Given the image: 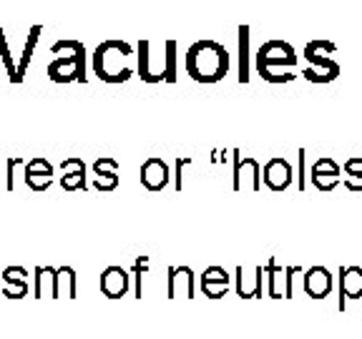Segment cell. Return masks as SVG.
Wrapping results in <instances>:
<instances>
[{
  "label": "cell",
  "instance_id": "obj_12",
  "mask_svg": "<svg viewBox=\"0 0 362 339\" xmlns=\"http://www.w3.org/2000/svg\"><path fill=\"white\" fill-rule=\"evenodd\" d=\"M339 311L345 309L347 299H360L362 297V266L350 264V266H339Z\"/></svg>",
  "mask_w": 362,
  "mask_h": 339
},
{
  "label": "cell",
  "instance_id": "obj_3",
  "mask_svg": "<svg viewBox=\"0 0 362 339\" xmlns=\"http://www.w3.org/2000/svg\"><path fill=\"white\" fill-rule=\"evenodd\" d=\"M51 53L56 56L48 63V78L53 83H74V81L86 83V45L81 40H56L51 45Z\"/></svg>",
  "mask_w": 362,
  "mask_h": 339
},
{
  "label": "cell",
  "instance_id": "obj_20",
  "mask_svg": "<svg viewBox=\"0 0 362 339\" xmlns=\"http://www.w3.org/2000/svg\"><path fill=\"white\" fill-rule=\"evenodd\" d=\"M0 279H3V297L6 299H23L30 292L28 271L23 266H8Z\"/></svg>",
  "mask_w": 362,
  "mask_h": 339
},
{
  "label": "cell",
  "instance_id": "obj_9",
  "mask_svg": "<svg viewBox=\"0 0 362 339\" xmlns=\"http://www.w3.org/2000/svg\"><path fill=\"white\" fill-rule=\"evenodd\" d=\"M292 179H294L292 164L282 156L269 158V161L264 164V169H262V181H264L272 191H277V194L287 191V189L292 186Z\"/></svg>",
  "mask_w": 362,
  "mask_h": 339
},
{
  "label": "cell",
  "instance_id": "obj_7",
  "mask_svg": "<svg viewBox=\"0 0 362 339\" xmlns=\"http://www.w3.org/2000/svg\"><path fill=\"white\" fill-rule=\"evenodd\" d=\"M232 156H234V166H232V189H234V191H239V189H242L244 176L249 179V189H252V191H259V189H262V166H259V161H257V158H252V156H242V151H239V148H234Z\"/></svg>",
  "mask_w": 362,
  "mask_h": 339
},
{
  "label": "cell",
  "instance_id": "obj_8",
  "mask_svg": "<svg viewBox=\"0 0 362 339\" xmlns=\"http://www.w3.org/2000/svg\"><path fill=\"white\" fill-rule=\"evenodd\" d=\"M23 181H25V186L35 194L48 191L53 184L51 161L43 156H35V158H30V161H25V166H23Z\"/></svg>",
  "mask_w": 362,
  "mask_h": 339
},
{
  "label": "cell",
  "instance_id": "obj_25",
  "mask_svg": "<svg viewBox=\"0 0 362 339\" xmlns=\"http://www.w3.org/2000/svg\"><path fill=\"white\" fill-rule=\"evenodd\" d=\"M249 25H239V83H249Z\"/></svg>",
  "mask_w": 362,
  "mask_h": 339
},
{
  "label": "cell",
  "instance_id": "obj_1",
  "mask_svg": "<svg viewBox=\"0 0 362 339\" xmlns=\"http://www.w3.org/2000/svg\"><path fill=\"white\" fill-rule=\"evenodd\" d=\"M184 68L197 83H216L229 73V53L216 40H197L184 56Z\"/></svg>",
  "mask_w": 362,
  "mask_h": 339
},
{
  "label": "cell",
  "instance_id": "obj_29",
  "mask_svg": "<svg viewBox=\"0 0 362 339\" xmlns=\"http://www.w3.org/2000/svg\"><path fill=\"white\" fill-rule=\"evenodd\" d=\"M61 277L66 279L68 284V299H76L78 297V277H76V269L74 266H61Z\"/></svg>",
  "mask_w": 362,
  "mask_h": 339
},
{
  "label": "cell",
  "instance_id": "obj_27",
  "mask_svg": "<svg viewBox=\"0 0 362 339\" xmlns=\"http://www.w3.org/2000/svg\"><path fill=\"white\" fill-rule=\"evenodd\" d=\"M164 71H161V78L166 83H176V40H166L164 43Z\"/></svg>",
  "mask_w": 362,
  "mask_h": 339
},
{
  "label": "cell",
  "instance_id": "obj_6",
  "mask_svg": "<svg viewBox=\"0 0 362 339\" xmlns=\"http://www.w3.org/2000/svg\"><path fill=\"white\" fill-rule=\"evenodd\" d=\"M166 299H194L197 297V277H194L192 266H169L166 269Z\"/></svg>",
  "mask_w": 362,
  "mask_h": 339
},
{
  "label": "cell",
  "instance_id": "obj_21",
  "mask_svg": "<svg viewBox=\"0 0 362 339\" xmlns=\"http://www.w3.org/2000/svg\"><path fill=\"white\" fill-rule=\"evenodd\" d=\"M264 269H267V297H269V299H282L284 297V269L277 264V259L267 261Z\"/></svg>",
  "mask_w": 362,
  "mask_h": 339
},
{
  "label": "cell",
  "instance_id": "obj_19",
  "mask_svg": "<svg viewBox=\"0 0 362 339\" xmlns=\"http://www.w3.org/2000/svg\"><path fill=\"white\" fill-rule=\"evenodd\" d=\"M229 284H232V277L226 274L224 266H209L202 274V292L209 299H221L229 292Z\"/></svg>",
  "mask_w": 362,
  "mask_h": 339
},
{
  "label": "cell",
  "instance_id": "obj_15",
  "mask_svg": "<svg viewBox=\"0 0 362 339\" xmlns=\"http://www.w3.org/2000/svg\"><path fill=\"white\" fill-rule=\"evenodd\" d=\"M310 179L320 191H332L339 181H342V169H339V164L334 161V158L322 156L315 166H312Z\"/></svg>",
  "mask_w": 362,
  "mask_h": 339
},
{
  "label": "cell",
  "instance_id": "obj_22",
  "mask_svg": "<svg viewBox=\"0 0 362 339\" xmlns=\"http://www.w3.org/2000/svg\"><path fill=\"white\" fill-rule=\"evenodd\" d=\"M40 25H30L28 30V38H25V43H23V51H21V61H18V83H23V78H25V71H28L30 66V58H33L35 53V45H38V38H40Z\"/></svg>",
  "mask_w": 362,
  "mask_h": 339
},
{
  "label": "cell",
  "instance_id": "obj_24",
  "mask_svg": "<svg viewBox=\"0 0 362 339\" xmlns=\"http://www.w3.org/2000/svg\"><path fill=\"white\" fill-rule=\"evenodd\" d=\"M139 76H141L144 83H158V78L151 71V40H139Z\"/></svg>",
  "mask_w": 362,
  "mask_h": 339
},
{
  "label": "cell",
  "instance_id": "obj_2",
  "mask_svg": "<svg viewBox=\"0 0 362 339\" xmlns=\"http://www.w3.org/2000/svg\"><path fill=\"white\" fill-rule=\"evenodd\" d=\"M131 48L126 40H103L93 51V73L106 83H124L134 76V66H131Z\"/></svg>",
  "mask_w": 362,
  "mask_h": 339
},
{
  "label": "cell",
  "instance_id": "obj_13",
  "mask_svg": "<svg viewBox=\"0 0 362 339\" xmlns=\"http://www.w3.org/2000/svg\"><path fill=\"white\" fill-rule=\"evenodd\" d=\"M169 179H171V171L164 158L151 156L141 164V184L148 191H164L169 186Z\"/></svg>",
  "mask_w": 362,
  "mask_h": 339
},
{
  "label": "cell",
  "instance_id": "obj_10",
  "mask_svg": "<svg viewBox=\"0 0 362 339\" xmlns=\"http://www.w3.org/2000/svg\"><path fill=\"white\" fill-rule=\"evenodd\" d=\"M234 282H237V294L242 299H259L262 292H264V282H267V269L264 266H255L252 277H249L247 266L239 264L234 271Z\"/></svg>",
  "mask_w": 362,
  "mask_h": 339
},
{
  "label": "cell",
  "instance_id": "obj_26",
  "mask_svg": "<svg viewBox=\"0 0 362 339\" xmlns=\"http://www.w3.org/2000/svg\"><path fill=\"white\" fill-rule=\"evenodd\" d=\"M0 58H3V66H6L8 76H11V83H18V63L11 53V45H8L6 30L0 28Z\"/></svg>",
  "mask_w": 362,
  "mask_h": 339
},
{
  "label": "cell",
  "instance_id": "obj_23",
  "mask_svg": "<svg viewBox=\"0 0 362 339\" xmlns=\"http://www.w3.org/2000/svg\"><path fill=\"white\" fill-rule=\"evenodd\" d=\"M342 184L350 191H362V156H352L342 164Z\"/></svg>",
  "mask_w": 362,
  "mask_h": 339
},
{
  "label": "cell",
  "instance_id": "obj_16",
  "mask_svg": "<svg viewBox=\"0 0 362 339\" xmlns=\"http://www.w3.org/2000/svg\"><path fill=\"white\" fill-rule=\"evenodd\" d=\"M61 186L66 191H86L88 189V179H86V164L83 158L68 156L61 164Z\"/></svg>",
  "mask_w": 362,
  "mask_h": 339
},
{
  "label": "cell",
  "instance_id": "obj_5",
  "mask_svg": "<svg viewBox=\"0 0 362 339\" xmlns=\"http://www.w3.org/2000/svg\"><path fill=\"white\" fill-rule=\"evenodd\" d=\"M337 51L334 48V43H329V40H310V43L305 45V58L310 66L302 71V76H305L310 83H329V81H334L339 76V63L332 58V53Z\"/></svg>",
  "mask_w": 362,
  "mask_h": 339
},
{
  "label": "cell",
  "instance_id": "obj_17",
  "mask_svg": "<svg viewBox=\"0 0 362 339\" xmlns=\"http://www.w3.org/2000/svg\"><path fill=\"white\" fill-rule=\"evenodd\" d=\"M119 161L111 156H101L96 158L93 164V189L96 191H113L119 186Z\"/></svg>",
  "mask_w": 362,
  "mask_h": 339
},
{
  "label": "cell",
  "instance_id": "obj_14",
  "mask_svg": "<svg viewBox=\"0 0 362 339\" xmlns=\"http://www.w3.org/2000/svg\"><path fill=\"white\" fill-rule=\"evenodd\" d=\"M131 289V277L124 266H106L101 271V294L106 299H121Z\"/></svg>",
  "mask_w": 362,
  "mask_h": 339
},
{
  "label": "cell",
  "instance_id": "obj_32",
  "mask_svg": "<svg viewBox=\"0 0 362 339\" xmlns=\"http://www.w3.org/2000/svg\"><path fill=\"white\" fill-rule=\"evenodd\" d=\"M305 158H307V153H305V148H300V151H297V171H300V174H297V186H300V191H305Z\"/></svg>",
  "mask_w": 362,
  "mask_h": 339
},
{
  "label": "cell",
  "instance_id": "obj_18",
  "mask_svg": "<svg viewBox=\"0 0 362 339\" xmlns=\"http://www.w3.org/2000/svg\"><path fill=\"white\" fill-rule=\"evenodd\" d=\"M48 287V297L51 299H61V271L56 266H35L33 271V294L35 299H40Z\"/></svg>",
  "mask_w": 362,
  "mask_h": 339
},
{
  "label": "cell",
  "instance_id": "obj_31",
  "mask_svg": "<svg viewBox=\"0 0 362 339\" xmlns=\"http://www.w3.org/2000/svg\"><path fill=\"white\" fill-rule=\"evenodd\" d=\"M148 266V256H139L136 259V264H134V279H136V284H134V294H136V299H141V271Z\"/></svg>",
  "mask_w": 362,
  "mask_h": 339
},
{
  "label": "cell",
  "instance_id": "obj_33",
  "mask_svg": "<svg viewBox=\"0 0 362 339\" xmlns=\"http://www.w3.org/2000/svg\"><path fill=\"white\" fill-rule=\"evenodd\" d=\"M189 164H192V156L176 158V191H181V166H189Z\"/></svg>",
  "mask_w": 362,
  "mask_h": 339
},
{
  "label": "cell",
  "instance_id": "obj_30",
  "mask_svg": "<svg viewBox=\"0 0 362 339\" xmlns=\"http://www.w3.org/2000/svg\"><path fill=\"white\" fill-rule=\"evenodd\" d=\"M302 274V266H284V299L294 297V279Z\"/></svg>",
  "mask_w": 362,
  "mask_h": 339
},
{
  "label": "cell",
  "instance_id": "obj_4",
  "mask_svg": "<svg viewBox=\"0 0 362 339\" xmlns=\"http://www.w3.org/2000/svg\"><path fill=\"white\" fill-rule=\"evenodd\" d=\"M257 71L267 83H289L297 76L289 68L297 66V53L287 40H267L257 51Z\"/></svg>",
  "mask_w": 362,
  "mask_h": 339
},
{
  "label": "cell",
  "instance_id": "obj_28",
  "mask_svg": "<svg viewBox=\"0 0 362 339\" xmlns=\"http://www.w3.org/2000/svg\"><path fill=\"white\" fill-rule=\"evenodd\" d=\"M23 166H25L23 156H11L6 161V191H16V171Z\"/></svg>",
  "mask_w": 362,
  "mask_h": 339
},
{
  "label": "cell",
  "instance_id": "obj_11",
  "mask_svg": "<svg viewBox=\"0 0 362 339\" xmlns=\"http://www.w3.org/2000/svg\"><path fill=\"white\" fill-rule=\"evenodd\" d=\"M332 287H334V277L329 274L327 266H320V264L310 266L302 274V289H305V294L310 299H325V297H329Z\"/></svg>",
  "mask_w": 362,
  "mask_h": 339
}]
</instances>
